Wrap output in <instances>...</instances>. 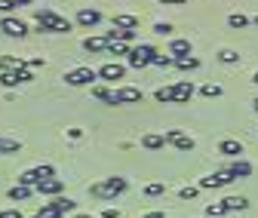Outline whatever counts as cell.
Segmentation results:
<instances>
[{"label": "cell", "mask_w": 258, "mask_h": 218, "mask_svg": "<svg viewBox=\"0 0 258 218\" xmlns=\"http://www.w3.org/2000/svg\"><path fill=\"white\" fill-rule=\"evenodd\" d=\"M34 19L40 25V31H49V34H61V31H71V22L61 19L52 10H34Z\"/></svg>", "instance_id": "1"}, {"label": "cell", "mask_w": 258, "mask_h": 218, "mask_svg": "<svg viewBox=\"0 0 258 218\" xmlns=\"http://www.w3.org/2000/svg\"><path fill=\"white\" fill-rule=\"evenodd\" d=\"M126 178H105V181H99V184H92L89 188V194L92 197H102V200H111V197H117V194H123L126 191Z\"/></svg>", "instance_id": "2"}, {"label": "cell", "mask_w": 258, "mask_h": 218, "mask_svg": "<svg viewBox=\"0 0 258 218\" xmlns=\"http://www.w3.org/2000/svg\"><path fill=\"white\" fill-rule=\"evenodd\" d=\"M154 58H157V52H154V46H148V43H142V46H133L129 49V68H148V65H154Z\"/></svg>", "instance_id": "3"}, {"label": "cell", "mask_w": 258, "mask_h": 218, "mask_svg": "<svg viewBox=\"0 0 258 218\" xmlns=\"http://www.w3.org/2000/svg\"><path fill=\"white\" fill-rule=\"evenodd\" d=\"M92 80H99V71H92V68H74L64 74V83L68 86H89Z\"/></svg>", "instance_id": "4"}, {"label": "cell", "mask_w": 258, "mask_h": 218, "mask_svg": "<svg viewBox=\"0 0 258 218\" xmlns=\"http://www.w3.org/2000/svg\"><path fill=\"white\" fill-rule=\"evenodd\" d=\"M0 31H4V34H10V37H25V34H28V25H25L22 19L4 16V19H0Z\"/></svg>", "instance_id": "5"}, {"label": "cell", "mask_w": 258, "mask_h": 218, "mask_svg": "<svg viewBox=\"0 0 258 218\" xmlns=\"http://www.w3.org/2000/svg\"><path fill=\"white\" fill-rule=\"evenodd\" d=\"M231 181H234V175L224 169V172H215V175L200 178V188H203V191H209V188H224V184H231Z\"/></svg>", "instance_id": "6"}, {"label": "cell", "mask_w": 258, "mask_h": 218, "mask_svg": "<svg viewBox=\"0 0 258 218\" xmlns=\"http://www.w3.org/2000/svg\"><path fill=\"white\" fill-rule=\"evenodd\" d=\"M190 96H194L190 80H178V83H172V105H184V102H190Z\"/></svg>", "instance_id": "7"}, {"label": "cell", "mask_w": 258, "mask_h": 218, "mask_svg": "<svg viewBox=\"0 0 258 218\" xmlns=\"http://www.w3.org/2000/svg\"><path fill=\"white\" fill-rule=\"evenodd\" d=\"M166 141H169L172 148H178V151H194V138L184 135L181 129H166Z\"/></svg>", "instance_id": "8"}, {"label": "cell", "mask_w": 258, "mask_h": 218, "mask_svg": "<svg viewBox=\"0 0 258 218\" xmlns=\"http://www.w3.org/2000/svg\"><path fill=\"white\" fill-rule=\"evenodd\" d=\"M99 77L102 80H123L126 77V68L120 65V61H105V65L99 68Z\"/></svg>", "instance_id": "9"}, {"label": "cell", "mask_w": 258, "mask_h": 218, "mask_svg": "<svg viewBox=\"0 0 258 218\" xmlns=\"http://www.w3.org/2000/svg\"><path fill=\"white\" fill-rule=\"evenodd\" d=\"M114 96H117V105H133V102H142V89L139 86H120Z\"/></svg>", "instance_id": "10"}, {"label": "cell", "mask_w": 258, "mask_h": 218, "mask_svg": "<svg viewBox=\"0 0 258 218\" xmlns=\"http://www.w3.org/2000/svg\"><path fill=\"white\" fill-rule=\"evenodd\" d=\"M99 22H102V13H99V10H89V7H80V10H77V25L95 28Z\"/></svg>", "instance_id": "11"}, {"label": "cell", "mask_w": 258, "mask_h": 218, "mask_svg": "<svg viewBox=\"0 0 258 218\" xmlns=\"http://www.w3.org/2000/svg\"><path fill=\"white\" fill-rule=\"evenodd\" d=\"M61 188H64L61 178H43L34 191H37V194H43V197H55V194H61Z\"/></svg>", "instance_id": "12"}, {"label": "cell", "mask_w": 258, "mask_h": 218, "mask_svg": "<svg viewBox=\"0 0 258 218\" xmlns=\"http://www.w3.org/2000/svg\"><path fill=\"white\" fill-rule=\"evenodd\" d=\"M114 28H123V31H136L139 28V19L133 13H117L114 16Z\"/></svg>", "instance_id": "13"}, {"label": "cell", "mask_w": 258, "mask_h": 218, "mask_svg": "<svg viewBox=\"0 0 258 218\" xmlns=\"http://www.w3.org/2000/svg\"><path fill=\"white\" fill-rule=\"evenodd\" d=\"M218 154H224V157H240V154H243V144L234 141V138H224V141L218 144Z\"/></svg>", "instance_id": "14"}, {"label": "cell", "mask_w": 258, "mask_h": 218, "mask_svg": "<svg viewBox=\"0 0 258 218\" xmlns=\"http://www.w3.org/2000/svg\"><path fill=\"white\" fill-rule=\"evenodd\" d=\"M92 99H99V102H105V105H117V96H114L108 86H99V83L92 86Z\"/></svg>", "instance_id": "15"}, {"label": "cell", "mask_w": 258, "mask_h": 218, "mask_svg": "<svg viewBox=\"0 0 258 218\" xmlns=\"http://www.w3.org/2000/svg\"><path fill=\"white\" fill-rule=\"evenodd\" d=\"M83 49L92 52V55H95V52H108V40H105V37H86V40H83Z\"/></svg>", "instance_id": "16"}, {"label": "cell", "mask_w": 258, "mask_h": 218, "mask_svg": "<svg viewBox=\"0 0 258 218\" xmlns=\"http://www.w3.org/2000/svg\"><path fill=\"white\" fill-rule=\"evenodd\" d=\"M163 144H166V135H154V132L142 135V148H148V151H160Z\"/></svg>", "instance_id": "17"}, {"label": "cell", "mask_w": 258, "mask_h": 218, "mask_svg": "<svg viewBox=\"0 0 258 218\" xmlns=\"http://www.w3.org/2000/svg\"><path fill=\"white\" fill-rule=\"evenodd\" d=\"M19 68H25L19 55H0V71H19Z\"/></svg>", "instance_id": "18"}, {"label": "cell", "mask_w": 258, "mask_h": 218, "mask_svg": "<svg viewBox=\"0 0 258 218\" xmlns=\"http://www.w3.org/2000/svg\"><path fill=\"white\" fill-rule=\"evenodd\" d=\"M221 203H224V209H228V212H243V209L249 206L246 197H224Z\"/></svg>", "instance_id": "19"}, {"label": "cell", "mask_w": 258, "mask_h": 218, "mask_svg": "<svg viewBox=\"0 0 258 218\" xmlns=\"http://www.w3.org/2000/svg\"><path fill=\"white\" fill-rule=\"evenodd\" d=\"M175 68H181V71H197L200 68V58L197 55H181V58H175Z\"/></svg>", "instance_id": "20"}, {"label": "cell", "mask_w": 258, "mask_h": 218, "mask_svg": "<svg viewBox=\"0 0 258 218\" xmlns=\"http://www.w3.org/2000/svg\"><path fill=\"white\" fill-rule=\"evenodd\" d=\"M169 55H175V58L190 55V40H172L169 43Z\"/></svg>", "instance_id": "21"}, {"label": "cell", "mask_w": 258, "mask_h": 218, "mask_svg": "<svg viewBox=\"0 0 258 218\" xmlns=\"http://www.w3.org/2000/svg\"><path fill=\"white\" fill-rule=\"evenodd\" d=\"M19 151H22V141H19V138L0 135V154H19Z\"/></svg>", "instance_id": "22"}, {"label": "cell", "mask_w": 258, "mask_h": 218, "mask_svg": "<svg viewBox=\"0 0 258 218\" xmlns=\"http://www.w3.org/2000/svg\"><path fill=\"white\" fill-rule=\"evenodd\" d=\"M52 206H55L61 215H68V212H74V209H77V203H74L71 197H55V200H52Z\"/></svg>", "instance_id": "23"}, {"label": "cell", "mask_w": 258, "mask_h": 218, "mask_svg": "<svg viewBox=\"0 0 258 218\" xmlns=\"http://www.w3.org/2000/svg\"><path fill=\"white\" fill-rule=\"evenodd\" d=\"M228 172H231L234 178H249V175H252V166H249L246 160H237V163H234V166H231Z\"/></svg>", "instance_id": "24"}, {"label": "cell", "mask_w": 258, "mask_h": 218, "mask_svg": "<svg viewBox=\"0 0 258 218\" xmlns=\"http://www.w3.org/2000/svg\"><path fill=\"white\" fill-rule=\"evenodd\" d=\"M13 203H19V200H28L31 197V188H25V184H16V188H10V194H7Z\"/></svg>", "instance_id": "25"}, {"label": "cell", "mask_w": 258, "mask_h": 218, "mask_svg": "<svg viewBox=\"0 0 258 218\" xmlns=\"http://www.w3.org/2000/svg\"><path fill=\"white\" fill-rule=\"evenodd\" d=\"M34 218H61V212H58L52 203H43V206L34 212Z\"/></svg>", "instance_id": "26"}, {"label": "cell", "mask_w": 258, "mask_h": 218, "mask_svg": "<svg viewBox=\"0 0 258 218\" xmlns=\"http://www.w3.org/2000/svg\"><path fill=\"white\" fill-rule=\"evenodd\" d=\"M154 99H157L160 105H172V86H160V89L154 92Z\"/></svg>", "instance_id": "27"}, {"label": "cell", "mask_w": 258, "mask_h": 218, "mask_svg": "<svg viewBox=\"0 0 258 218\" xmlns=\"http://www.w3.org/2000/svg\"><path fill=\"white\" fill-rule=\"evenodd\" d=\"M218 61H224V65H237V61H240V52H237V49H221V52H218Z\"/></svg>", "instance_id": "28"}, {"label": "cell", "mask_w": 258, "mask_h": 218, "mask_svg": "<svg viewBox=\"0 0 258 218\" xmlns=\"http://www.w3.org/2000/svg\"><path fill=\"white\" fill-rule=\"evenodd\" d=\"M228 25H231L234 31H243V28L249 25V19H246L243 13H234V16H228Z\"/></svg>", "instance_id": "29"}, {"label": "cell", "mask_w": 258, "mask_h": 218, "mask_svg": "<svg viewBox=\"0 0 258 218\" xmlns=\"http://www.w3.org/2000/svg\"><path fill=\"white\" fill-rule=\"evenodd\" d=\"M163 191H166V184H163V181H151L148 188H145V197H160Z\"/></svg>", "instance_id": "30"}, {"label": "cell", "mask_w": 258, "mask_h": 218, "mask_svg": "<svg viewBox=\"0 0 258 218\" xmlns=\"http://www.w3.org/2000/svg\"><path fill=\"white\" fill-rule=\"evenodd\" d=\"M224 212H228V209H224V203H209L206 206V218H221Z\"/></svg>", "instance_id": "31"}, {"label": "cell", "mask_w": 258, "mask_h": 218, "mask_svg": "<svg viewBox=\"0 0 258 218\" xmlns=\"http://www.w3.org/2000/svg\"><path fill=\"white\" fill-rule=\"evenodd\" d=\"M108 55H129V46L120 43V40H114V43H108Z\"/></svg>", "instance_id": "32"}, {"label": "cell", "mask_w": 258, "mask_h": 218, "mask_svg": "<svg viewBox=\"0 0 258 218\" xmlns=\"http://www.w3.org/2000/svg\"><path fill=\"white\" fill-rule=\"evenodd\" d=\"M0 83H4L7 89H13V86H19V80H16V71H0Z\"/></svg>", "instance_id": "33"}, {"label": "cell", "mask_w": 258, "mask_h": 218, "mask_svg": "<svg viewBox=\"0 0 258 218\" xmlns=\"http://www.w3.org/2000/svg\"><path fill=\"white\" fill-rule=\"evenodd\" d=\"M200 92H203L206 99H218V96H221V86H218V83H206Z\"/></svg>", "instance_id": "34"}, {"label": "cell", "mask_w": 258, "mask_h": 218, "mask_svg": "<svg viewBox=\"0 0 258 218\" xmlns=\"http://www.w3.org/2000/svg\"><path fill=\"white\" fill-rule=\"evenodd\" d=\"M197 194H200V188H181V191H178L181 200H197Z\"/></svg>", "instance_id": "35"}, {"label": "cell", "mask_w": 258, "mask_h": 218, "mask_svg": "<svg viewBox=\"0 0 258 218\" xmlns=\"http://www.w3.org/2000/svg\"><path fill=\"white\" fill-rule=\"evenodd\" d=\"M154 65H160V68H169V65H175V58H172V55H157V58H154Z\"/></svg>", "instance_id": "36"}, {"label": "cell", "mask_w": 258, "mask_h": 218, "mask_svg": "<svg viewBox=\"0 0 258 218\" xmlns=\"http://www.w3.org/2000/svg\"><path fill=\"white\" fill-rule=\"evenodd\" d=\"M16 80H19V83H28V80H34V77H31V68H19V71H16Z\"/></svg>", "instance_id": "37"}, {"label": "cell", "mask_w": 258, "mask_h": 218, "mask_svg": "<svg viewBox=\"0 0 258 218\" xmlns=\"http://www.w3.org/2000/svg\"><path fill=\"white\" fill-rule=\"evenodd\" d=\"M19 4H16V0H0V13H13Z\"/></svg>", "instance_id": "38"}, {"label": "cell", "mask_w": 258, "mask_h": 218, "mask_svg": "<svg viewBox=\"0 0 258 218\" xmlns=\"http://www.w3.org/2000/svg\"><path fill=\"white\" fill-rule=\"evenodd\" d=\"M154 31H157V34H169L172 25H169V22H157V25H154Z\"/></svg>", "instance_id": "39"}, {"label": "cell", "mask_w": 258, "mask_h": 218, "mask_svg": "<svg viewBox=\"0 0 258 218\" xmlns=\"http://www.w3.org/2000/svg\"><path fill=\"white\" fill-rule=\"evenodd\" d=\"M43 65H46L43 58H28V61H25V68H43Z\"/></svg>", "instance_id": "40"}, {"label": "cell", "mask_w": 258, "mask_h": 218, "mask_svg": "<svg viewBox=\"0 0 258 218\" xmlns=\"http://www.w3.org/2000/svg\"><path fill=\"white\" fill-rule=\"evenodd\" d=\"M0 218H22V212L19 209H4V212H0Z\"/></svg>", "instance_id": "41"}, {"label": "cell", "mask_w": 258, "mask_h": 218, "mask_svg": "<svg viewBox=\"0 0 258 218\" xmlns=\"http://www.w3.org/2000/svg\"><path fill=\"white\" fill-rule=\"evenodd\" d=\"M117 215H120V212H117L114 206H108V209H102V218H117Z\"/></svg>", "instance_id": "42"}, {"label": "cell", "mask_w": 258, "mask_h": 218, "mask_svg": "<svg viewBox=\"0 0 258 218\" xmlns=\"http://www.w3.org/2000/svg\"><path fill=\"white\" fill-rule=\"evenodd\" d=\"M160 4H166V7H184L187 0H160Z\"/></svg>", "instance_id": "43"}, {"label": "cell", "mask_w": 258, "mask_h": 218, "mask_svg": "<svg viewBox=\"0 0 258 218\" xmlns=\"http://www.w3.org/2000/svg\"><path fill=\"white\" fill-rule=\"evenodd\" d=\"M142 218H166V212H160V209H154V212H148V215H142Z\"/></svg>", "instance_id": "44"}, {"label": "cell", "mask_w": 258, "mask_h": 218, "mask_svg": "<svg viewBox=\"0 0 258 218\" xmlns=\"http://www.w3.org/2000/svg\"><path fill=\"white\" fill-rule=\"evenodd\" d=\"M71 218H92V215H71Z\"/></svg>", "instance_id": "45"}, {"label": "cell", "mask_w": 258, "mask_h": 218, "mask_svg": "<svg viewBox=\"0 0 258 218\" xmlns=\"http://www.w3.org/2000/svg\"><path fill=\"white\" fill-rule=\"evenodd\" d=\"M252 83H258V71H255V77H252Z\"/></svg>", "instance_id": "46"}, {"label": "cell", "mask_w": 258, "mask_h": 218, "mask_svg": "<svg viewBox=\"0 0 258 218\" xmlns=\"http://www.w3.org/2000/svg\"><path fill=\"white\" fill-rule=\"evenodd\" d=\"M252 108H255V111H258V99H255V102H252Z\"/></svg>", "instance_id": "47"}, {"label": "cell", "mask_w": 258, "mask_h": 218, "mask_svg": "<svg viewBox=\"0 0 258 218\" xmlns=\"http://www.w3.org/2000/svg\"><path fill=\"white\" fill-rule=\"evenodd\" d=\"M255 25H258V16H255Z\"/></svg>", "instance_id": "48"}, {"label": "cell", "mask_w": 258, "mask_h": 218, "mask_svg": "<svg viewBox=\"0 0 258 218\" xmlns=\"http://www.w3.org/2000/svg\"><path fill=\"white\" fill-rule=\"evenodd\" d=\"M203 218H206V215H203Z\"/></svg>", "instance_id": "49"}]
</instances>
